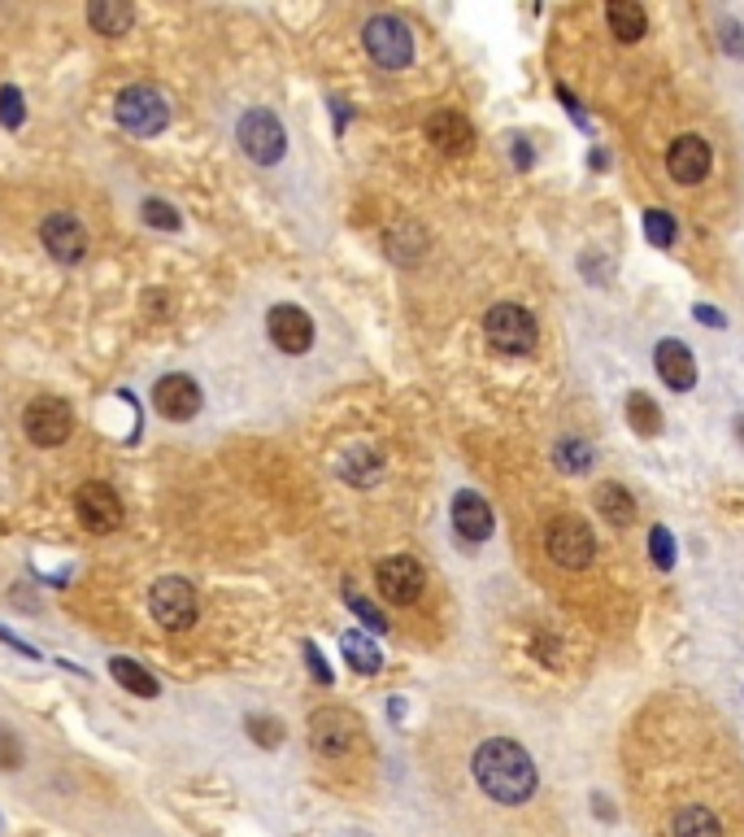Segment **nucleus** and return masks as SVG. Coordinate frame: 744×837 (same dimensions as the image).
<instances>
[{
	"mask_svg": "<svg viewBox=\"0 0 744 837\" xmlns=\"http://www.w3.org/2000/svg\"><path fill=\"white\" fill-rule=\"evenodd\" d=\"M514 166H518V170H527V166H532V149H527L523 140H514Z\"/></svg>",
	"mask_w": 744,
	"mask_h": 837,
	"instance_id": "obj_39",
	"label": "nucleus"
},
{
	"mask_svg": "<svg viewBox=\"0 0 744 837\" xmlns=\"http://www.w3.org/2000/svg\"><path fill=\"white\" fill-rule=\"evenodd\" d=\"M470 777L479 785V794L496 802V807H527L540 789V772H536V759L509 741V737H488L475 746L470 755Z\"/></svg>",
	"mask_w": 744,
	"mask_h": 837,
	"instance_id": "obj_1",
	"label": "nucleus"
},
{
	"mask_svg": "<svg viewBox=\"0 0 744 837\" xmlns=\"http://www.w3.org/2000/svg\"><path fill=\"white\" fill-rule=\"evenodd\" d=\"M696 318H701V323H705V327H727V318H723V314H718V311H714V306H696Z\"/></svg>",
	"mask_w": 744,
	"mask_h": 837,
	"instance_id": "obj_37",
	"label": "nucleus"
},
{
	"mask_svg": "<svg viewBox=\"0 0 744 837\" xmlns=\"http://www.w3.org/2000/svg\"><path fill=\"white\" fill-rule=\"evenodd\" d=\"M723 36H727V52H744L741 27H736V22H723Z\"/></svg>",
	"mask_w": 744,
	"mask_h": 837,
	"instance_id": "obj_38",
	"label": "nucleus"
},
{
	"mask_svg": "<svg viewBox=\"0 0 744 837\" xmlns=\"http://www.w3.org/2000/svg\"><path fill=\"white\" fill-rule=\"evenodd\" d=\"M653 366H657L662 384L675 388V393H688L696 384V358L684 341H662V345L653 349Z\"/></svg>",
	"mask_w": 744,
	"mask_h": 837,
	"instance_id": "obj_16",
	"label": "nucleus"
},
{
	"mask_svg": "<svg viewBox=\"0 0 744 837\" xmlns=\"http://www.w3.org/2000/svg\"><path fill=\"white\" fill-rule=\"evenodd\" d=\"M627 418H632V432H641V436H657L662 432V411H657V402L648 393H632L627 397Z\"/></svg>",
	"mask_w": 744,
	"mask_h": 837,
	"instance_id": "obj_27",
	"label": "nucleus"
},
{
	"mask_svg": "<svg viewBox=\"0 0 744 837\" xmlns=\"http://www.w3.org/2000/svg\"><path fill=\"white\" fill-rule=\"evenodd\" d=\"M427 140L440 149V154L457 157V154H470V145H475V127L466 122V114H457V109H440V114H431L427 118Z\"/></svg>",
	"mask_w": 744,
	"mask_h": 837,
	"instance_id": "obj_17",
	"label": "nucleus"
},
{
	"mask_svg": "<svg viewBox=\"0 0 744 837\" xmlns=\"http://www.w3.org/2000/svg\"><path fill=\"white\" fill-rule=\"evenodd\" d=\"M553 463L566 471V475H584V471H593L596 454L588 441L571 436V441H557V445H553Z\"/></svg>",
	"mask_w": 744,
	"mask_h": 837,
	"instance_id": "obj_26",
	"label": "nucleus"
},
{
	"mask_svg": "<svg viewBox=\"0 0 744 837\" xmlns=\"http://www.w3.org/2000/svg\"><path fill=\"white\" fill-rule=\"evenodd\" d=\"M666 837H727V829L710 802H679L666 820Z\"/></svg>",
	"mask_w": 744,
	"mask_h": 837,
	"instance_id": "obj_18",
	"label": "nucleus"
},
{
	"mask_svg": "<svg viewBox=\"0 0 744 837\" xmlns=\"http://www.w3.org/2000/svg\"><path fill=\"white\" fill-rule=\"evenodd\" d=\"M109 672H113V680L127 689V693H140V698H157L161 693V685H157V677H149L136 659H109Z\"/></svg>",
	"mask_w": 744,
	"mask_h": 837,
	"instance_id": "obj_24",
	"label": "nucleus"
},
{
	"mask_svg": "<svg viewBox=\"0 0 744 837\" xmlns=\"http://www.w3.org/2000/svg\"><path fill=\"white\" fill-rule=\"evenodd\" d=\"M361 45L370 52V61L379 70H405L414 61V36L409 27L393 18V13H375L366 27H361Z\"/></svg>",
	"mask_w": 744,
	"mask_h": 837,
	"instance_id": "obj_4",
	"label": "nucleus"
},
{
	"mask_svg": "<svg viewBox=\"0 0 744 837\" xmlns=\"http://www.w3.org/2000/svg\"><path fill=\"white\" fill-rule=\"evenodd\" d=\"M22 427H27L31 445L52 450V445H66V441H70V432H75V411H70L61 397H36V402H27V411H22Z\"/></svg>",
	"mask_w": 744,
	"mask_h": 837,
	"instance_id": "obj_9",
	"label": "nucleus"
},
{
	"mask_svg": "<svg viewBox=\"0 0 744 837\" xmlns=\"http://www.w3.org/2000/svg\"><path fill=\"white\" fill-rule=\"evenodd\" d=\"M340 650H345L348 668H353V672H361V677H375V672L384 668L379 646H375L370 637H361V632H345V637H340Z\"/></svg>",
	"mask_w": 744,
	"mask_h": 837,
	"instance_id": "obj_23",
	"label": "nucleus"
},
{
	"mask_svg": "<svg viewBox=\"0 0 744 837\" xmlns=\"http://www.w3.org/2000/svg\"><path fill=\"white\" fill-rule=\"evenodd\" d=\"M736 436H741V441H744V418H741V423H736Z\"/></svg>",
	"mask_w": 744,
	"mask_h": 837,
	"instance_id": "obj_40",
	"label": "nucleus"
},
{
	"mask_svg": "<svg viewBox=\"0 0 744 837\" xmlns=\"http://www.w3.org/2000/svg\"><path fill=\"white\" fill-rule=\"evenodd\" d=\"M266 332H270V341H275V349H284V354H309V345H314V318L300 311V306H275V311L266 314Z\"/></svg>",
	"mask_w": 744,
	"mask_h": 837,
	"instance_id": "obj_13",
	"label": "nucleus"
},
{
	"mask_svg": "<svg viewBox=\"0 0 744 837\" xmlns=\"http://www.w3.org/2000/svg\"><path fill=\"white\" fill-rule=\"evenodd\" d=\"M248 732H252V741H257V746H266V750L284 741V725H279V720H270V716H248Z\"/></svg>",
	"mask_w": 744,
	"mask_h": 837,
	"instance_id": "obj_33",
	"label": "nucleus"
},
{
	"mask_svg": "<svg viewBox=\"0 0 744 837\" xmlns=\"http://www.w3.org/2000/svg\"><path fill=\"white\" fill-rule=\"evenodd\" d=\"M596 511L614 528H632L636 523V502H632V493L623 484H601L596 489Z\"/></svg>",
	"mask_w": 744,
	"mask_h": 837,
	"instance_id": "obj_22",
	"label": "nucleus"
},
{
	"mask_svg": "<svg viewBox=\"0 0 744 837\" xmlns=\"http://www.w3.org/2000/svg\"><path fill=\"white\" fill-rule=\"evenodd\" d=\"M200 384L192 380V375H161L157 380V388H152V406H157V415L161 418H175V423H183V418H192L200 411Z\"/></svg>",
	"mask_w": 744,
	"mask_h": 837,
	"instance_id": "obj_14",
	"label": "nucleus"
},
{
	"mask_svg": "<svg viewBox=\"0 0 744 837\" xmlns=\"http://www.w3.org/2000/svg\"><path fill=\"white\" fill-rule=\"evenodd\" d=\"M75 515H79V523H83L88 532H113V528L122 523V498H118L109 484L88 480V484H79V493H75Z\"/></svg>",
	"mask_w": 744,
	"mask_h": 837,
	"instance_id": "obj_12",
	"label": "nucleus"
},
{
	"mask_svg": "<svg viewBox=\"0 0 744 837\" xmlns=\"http://www.w3.org/2000/svg\"><path fill=\"white\" fill-rule=\"evenodd\" d=\"M710 166H714V154H710V145L701 140V136H675L671 140V149H666V170H671V179H679V184H701L705 175H710Z\"/></svg>",
	"mask_w": 744,
	"mask_h": 837,
	"instance_id": "obj_15",
	"label": "nucleus"
},
{
	"mask_svg": "<svg viewBox=\"0 0 744 837\" xmlns=\"http://www.w3.org/2000/svg\"><path fill=\"white\" fill-rule=\"evenodd\" d=\"M140 214H145V223L157 227V232H179V214H175V206H166V201H157V197H149Z\"/></svg>",
	"mask_w": 744,
	"mask_h": 837,
	"instance_id": "obj_32",
	"label": "nucleus"
},
{
	"mask_svg": "<svg viewBox=\"0 0 744 837\" xmlns=\"http://www.w3.org/2000/svg\"><path fill=\"white\" fill-rule=\"evenodd\" d=\"M345 602H348V611L370 628V632H388V620H384V611H379L375 602H366V598H357V593H345Z\"/></svg>",
	"mask_w": 744,
	"mask_h": 837,
	"instance_id": "obj_30",
	"label": "nucleus"
},
{
	"mask_svg": "<svg viewBox=\"0 0 744 837\" xmlns=\"http://www.w3.org/2000/svg\"><path fill=\"white\" fill-rule=\"evenodd\" d=\"M545 550L548 559L566 572H584L596 559V536L593 528L579 520V515H557L545 532Z\"/></svg>",
	"mask_w": 744,
	"mask_h": 837,
	"instance_id": "obj_6",
	"label": "nucleus"
},
{
	"mask_svg": "<svg viewBox=\"0 0 744 837\" xmlns=\"http://www.w3.org/2000/svg\"><path fill=\"white\" fill-rule=\"evenodd\" d=\"M88 22H92V31L118 40V36H127L136 27V4H127V0H92L88 4Z\"/></svg>",
	"mask_w": 744,
	"mask_h": 837,
	"instance_id": "obj_20",
	"label": "nucleus"
},
{
	"mask_svg": "<svg viewBox=\"0 0 744 837\" xmlns=\"http://www.w3.org/2000/svg\"><path fill=\"white\" fill-rule=\"evenodd\" d=\"M305 659H309V672H314V680H318V685H331V668L323 663V654H318V646H314V641H305Z\"/></svg>",
	"mask_w": 744,
	"mask_h": 837,
	"instance_id": "obj_35",
	"label": "nucleus"
},
{
	"mask_svg": "<svg viewBox=\"0 0 744 837\" xmlns=\"http://www.w3.org/2000/svg\"><path fill=\"white\" fill-rule=\"evenodd\" d=\"M645 236H648V245L671 249V245H675V218H671L666 209H645Z\"/></svg>",
	"mask_w": 744,
	"mask_h": 837,
	"instance_id": "obj_28",
	"label": "nucleus"
},
{
	"mask_svg": "<svg viewBox=\"0 0 744 837\" xmlns=\"http://www.w3.org/2000/svg\"><path fill=\"white\" fill-rule=\"evenodd\" d=\"M605 22H609V31H614L623 45L645 40V31H648V13L636 0H609V4H605Z\"/></svg>",
	"mask_w": 744,
	"mask_h": 837,
	"instance_id": "obj_21",
	"label": "nucleus"
},
{
	"mask_svg": "<svg viewBox=\"0 0 744 837\" xmlns=\"http://www.w3.org/2000/svg\"><path fill=\"white\" fill-rule=\"evenodd\" d=\"M357 741H361V720L345 707H318L309 716V746L323 759H345L357 750Z\"/></svg>",
	"mask_w": 744,
	"mask_h": 837,
	"instance_id": "obj_7",
	"label": "nucleus"
},
{
	"mask_svg": "<svg viewBox=\"0 0 744 837\" xmlns=\"http://www.w3.org/2000/svg\"><path fill=\"white\" fill-rule=\"evenodd\" d=\"M236 136H240V149L257 166H275L279 157L288 154V131H284V122L270 109H248L240 118V127H236Z\"/></svg>",
	"mask_w": 744,
	"mask_h": 837,
	"instance_id": "obj_8",
	"label": "nucleus"
},
{
	"mask_svg": "<svg viewBox=\"0 0 744 837\" xmlns=\"http://www.w3.org/2000/svg\"><path fill=\"white\" fill-rule=\"evenodd\" d=\"M453 523H457V532L466 536V541H488L493 536V506L479 498V493H470V489H462L457 498H453Z\"/></svg>",
	"mask_w": 744,
	"mask_h": 837,
	"instance_id": "obj_19",
	"label": "nucleus"
},
{
	"mask_svg": "<svg viewBox=\"0 0 744 837\" xmlns=\"http://www.w3.org/2000/svg\"><path fill=\"white\" fill-rule=\"evenodd\" d=\"M18 768H22V741L18 732L0 725V772H18Z\"/></svg>",
	"mask_w": 744,
	"mask_h": 837,
	"instance_id": "obj_34",
	"label": "nucleus"
},
{
	"mask_svg": "<svg viewBox=\"0 0 744 837\" xmlns=\"http://www.w3.org/2000/svg\"><path fill=\"white\" fill-rule=\"evenodd\" d=\"M484 336L496 354H514V358H527L536 354V341H540V327H536V314L527 306H514V302H500L484 314Z\"/></svg>",
	"mask_w": 744,
	"mask_h": 837,
	"instance_id": "obj_2",
	"label": "nucleus"
},
{
	"mask_svg": "<svg viewBox=\"0 0 744 837\" xmlns=\"http://www.w3.org/2000/svg\"><path fill=\"white\" fill-rule=\"evenodd\" d=\"M379 471H384V459H379L375 450H348L345 459H340V475H345L348 484H357V489L375 484Z\"/></svg>",
	"mask_w": 744,
	"mask_h": 837,
	"instance_id": "obj_25",
	"label": "nucleus"
},
{
	"mask_svg": "<svg viewBox=\"0 0 744 837\" xmlns=\"http://www.w3.org/2000/svg\"><path fill=\"white\" fill-rule=\"evenodd\" d=\"M557 97H562V105H566V114H571V118H575L579 127H588V118H584V109H579V101H575V97L566 92V88H557Z\"/></svg>",
	"mask_w": 744,
	"mask_h": 837,
	"instance_id": "obj_36",
	"label": "nucleus"
},
{
	"mask_svg": "<svg viewBox=\"0 0 744 837\" xmlns=\"http://www.w3.org/2000/svg\"><path fill=\"white\" fill-rule=\"evenodd\" d=\"M149 611L166 632L192 628L200 616V598H197V589H192V580H183V575H161L149 593Z\"/></svg>",
	"mask_w": 744,
	"mask_h": 837,
	"instance_id": "obj_5",
	"label": "nucleus"
},
{
	"mask_svg": "<svg viewBox=\"0 0 744 837\" xmlns=\"http://www.w3.org/2000/svg\"><path fill=\"white\" fill-rule=\"evenodd\" d=\"M375 584H379V593H384L393 607H414V602L423 598V589H427V572H423L418 559L393 554V559H384V563L375 568Z\"/></svg>",
	"mask_w": 744,
	"mask_h": 837,
	"instance_id": "obj_10",
	"label": "nucleus"
},
{
	"mask_svg": "<svg viewBox=\"0 0 744 837\" xmlns=\"http://www.w3.org/2000/svg\"><path fill=\"white\" fill-rule=\"evenodd\" d=\"M648 554H653V563H657L662 572H671V568H675V536H671L662 523H653V528H648Z\"/></svg>",
	"mask_w": 744,
	"mask_h": 837,
	"instance_id": "obj_29",
	"label": "nucleus"
},
{
	"mask_svg": "<svg viewBox=\"0 0 744 837\" xmlns=\"http://www.w3.org/2000/svg\"><path fill=\"white\" fill-rule=\"evenodd\" d=\"M113 118L131 136H161L170 127V101L157 88H149V83H131V88L118 92Z\"/></svg>",
	"mask_w": 744,
	"mask_h": 837,
	"instance_id": "obj_3",
	"label": "nucleus"
},
{
	"mask_svg": "<svg viewBox=\"0 0 744 837\" xmlns=\"http://www.w3.org/2000/svg\"><path fill=\"white\" fill-rule=\"evenodd\" d=\"M40 245L49 249L52 262H66V266H75V262L88 258V227L75 218V214H49L44 218V227H40Z\"/></svg>",
	"mask_w": 744,
	"mask_h": 837,
	"instance_id": "obj_11",
	"label": "nucleus"
},
{
	"mask_svg": "<svg viewBox=\"0 0 744 837\" xmlns=\"http://www.w3.org/2000/svg\"><path fill=\"white\" fill-rule=\"evenodd\" d=\"M22 118H27V109H22V92H18L13 83H4V88H0V122L13 131V127H22Z\"/></svg>",
	"mask_w": 744,
	"mask_h": 837,
	"instance_id": "obj_31",
	"label": "nucleus"
}]
</instances>
